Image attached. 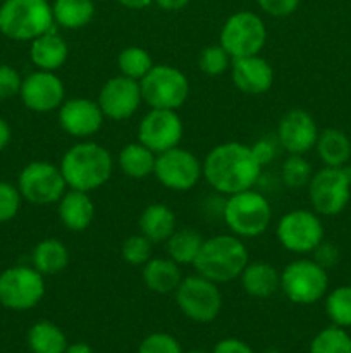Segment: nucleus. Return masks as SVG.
<instances>
[{"label": "nucleus", "mask_w": 351, "mask_h": 353, "mask_svg": "<svg viewBox=\"0 0 351 353\" xmlns=\"http://www.w3.org/2000/svg\"><path fill=\"white\" fill-rule=\"evenodd\" d=\"M57 121L61 130L76 140H92L103 126L102 109L98 102L86 97L65 99L57 110Z\"/></svg>", "instance_id": "19"}, {"label": "nucleus", "mask_w": 351, "mask_h": 353, "mask_svg": "<svg viewBox=\"0 0 351 353\" xmlns=\"http://www.w3.org/2000/svg\"><path fill=\"white\" fill-rule=\"evenodd\" d=\"M12 140V130L3 117H0V152L6 150Z\"/></svg>", "instance_id": "46"}, {"label": "nucleus", "mask_w": 351, "mask_h": 353, "mask_svg": "<svg viewBox=\"0 0 351 353\" xmlns=\"http://www.w3.org/2000/svg\"><path fill=\"white\" fill-rule=\"evenodd\" d=\"M315 150L323 165L341 168L346 165L351 159V140L344 131L337 128H327L319 133Z\"/></svg>", "instance_id": "28"}, {"label": "nucleus", "mask_w": 351, "mask_h": 353, "mask_svg": "<svg viewBox=\"0 0 351 353\" xmlns=\"http://www.w3.org/2000/svg\"><path fill=\"white\" fill-rule=\"evenodd\" d=\"M119 6L126 7V9L131 10H141V9H147L153 3V0H116Z\"/></svg>", "instance_id": "47"}, {"label": "nucleus", "mask_w": 351, "mask_h": 353, "mask_svg": "<svg viewBox=\"0 0 351 353\" xmlns=\"http://www.w3.org/2000/svg\"><path fill=\"white\" fill-rule=\"evenodd\" d=\"M310 255H312L313 261L319 265H322L323 269L334 268V265H337V262L341 261V250L337 248V245L327 240H323Z\"/></svg>", "instance_id": "43"}, {"label": "nucleus", "mask_w": 351, "mask_h": 353, "mask_svg": "<svg viewBox=\"0 0 351 353\" xmlns=\"http://www.w3.org/2000/svg\"><path fill=\"white\" fill-rule=\"evenodd\" d=\"M23 76L10 64H0V100L19 97Z\"/></svg>", "instance_id": "40"}, {"label": "nucleus", "mask_w": 351, "mask_h": 353, "mask_svg": "<svg viewBox=\"0 0 351 353\" xmlns=\"http://www.w3.org/2000/svg\"><path fill=\"white\" fill-rule=\"evenodd\" d=\"M191 0H153L155 6L158 9L165 10V12H176V10H181L184 9Z\"/></svg>", "instance_id": "45"}, {"label": "nucleus", "mask_w": 351, "mask_h": 353, "mask_svg": "<svg viewBox=\"0 0 351 353\" xmlns=\"http://www.w3.org/2000/svg\"><path fill=\"white\" fill-rule=\"evenodd\" d=\"M229 71L234 86L244 95H265L274 85V69L260 54L233 59Z\"/></svg>", "instance_id": "20"}, {"label": "nucleus", "mask_w": 351, "mask_h": 353, "mask_svg": "<svg viewBox=\"0 0 351 353\" xmlns=\"http://www.w3.org/2000/svg\"><path fill=\"white\" fill-rule=\"evenodd\" d=\"M262 171L264 168L255 159L250 145L241 141L215 145L203 159V179L213 192L224 196L255 188Z\"/></svg>", "instance_id": "1"}, {"label": "nucleus", "mask_w": 351, "mask_h": 353, "mask_svg": "<svg viewBox=\"0 0 351 353\" xmlns=\"http://www.w3.org/2000/svg\"><path fill=\"white\" fill-rule=\"evenodd\" d=\"M69 59V45L65 38L52 28L30 41V61L34 69L57 72Z\"/></svg>", "instance_id": "22"}, {"label": "nucleus", "mask_w": 351, "mask_h": 353, "mask_svg": "<svg viewBox=\"0 0 351 353\" xmlns=\"http://www.w3.org/2000/svg\"><path fill=\"white\" fill-rule=\"evenodd\" d=\"M260 353H282L281 350H277V348H265V350H262Z\"/></svg>", "instance_id": "49"}, {"label": "nucleus", "mask_w": 351, "mask_h": 353, "mask_svg": "<svg viewBox=\"0 0 351 353\" xmlns=\"http://www.w3.org/2000/svg\"><path fill=\"white\" fill-rule=\"evenodd\" d=\"M28 348L31 353H65L67 336L52 321H38L30 327L26 334Z\"/></svg>", "instance_id": "31"}, {"label": "nucleus", "mask_w": 351, "mask_h": 353, "mask_svg": "<svg viewBox=\"0 0 351 353\" xmlns=\"http://www.w3.org/2000/svg\"><path fill=\"white\" fill-rule=\"evenodd\" d=\"M306 192L310 205L320 217L337 216L346 209L351 200V165H323L313 172Z\"/></svg>", "instance_id": "6"}, {"label": "nucleus", "mask_w": 351, "mask_h": 353, "mask_svg": "<svg viewBox=\"0 0 351 353\" xmlns=\"http://www.w3.org/2000/svg\"><path fill=\"white\" fill-rule=\"evenodd\" d=\"M140 86L143 103L150 109L179 110L188 102L191 92L188 76L171 64H155Z\"/></svg>", "instance_id": "8"}, {"label": "nucleus", "mask_w": 351, "mask_h": 353, "mask_svg": "<svg viewBox=\"0 0 351 353\" xmlns=\"http://www.w3.org/2000/svg\"><path fill=\"white\" fill-rule=\"evenodd\" d=\"M120 257L127 265L143 268L153 257V243L141 233L131 234L120 245Z\"/></svg>", "instance_id": "36"}, {"label": "nucleus", "mask_w": 351, "mask_h": 353, "mask_svg": "<svg viewBox=\"0 0 351 353\" xmlns=\"http://www.w3.org/2000/svg\"><path fill=\"white\" fill-rule=\"evenodd\" d=\"M45 276L33 265H12L0 272V305L14 312L31 310L43 300Z\"/></svg>", "instance_id": "12"}, {"label": "nucleus", "mask_w": 351, "mask_h": 353, "mask_svg": "<svg viewBox=\"0 0 351 353\" xmlns=\"http://www.w3.org/2000/svg\"><path fill=\"white\" fill-rule=\"evenodd\" d=\"M71 254L65 243L58 238L40 240L31 250V265L45 278L57 276L67 269Z\"/></svg>", "instance_id": "26"}, {"label": "nucleus", "mask_w": 351, "mask_h": 353, "mask_svg": "<svg viewBox=\"0 0 351 353\" xmlns=\"http://www.w3.org/2000/svg\"><path fill=\"white\" fill-rule=\"evenodd\" d=\"M281 292L296 305H313L329 292L327 269L313 259H295L281 271Z\"/></svg>", "instance_id": "7"}, {"label": "nucleus", "mask_w": 351, "mask_h": 353, "mask_svg": "<svg viewBox=\"0 0 351 353\" xmlns=\"http://www.w3.org/2000/svg\"><path fill=\"white\" fill-rule=\"evenodd\" d=\"M155 161L157 154L145 147L141 141H131L126 143L117 154L116 164L119 165L120 172L131 179H145L148 176H153Z\"/></svg>", "instance_id": "27"}, {"label": "nucleus", "mask_w": 351, "mask_h": 353, "mask_svg": "<svg viewBox=\"0 0 351 353\" xmlns=\"http://www.w3.org/2000/svg\"><path fill=\"white\" fill-rule=\"evenodd\" d=\"M250 147H251V152H253L255 159L260 162L262 168H267L270 162H274L275 157H277L279 150H281L275 134H265V137H260L257 141H253Z\"/></svg>", "instance_id": "41"}, {"label": "nucleus", "mask_w": 351, "mask_h": 353, "mask_svg": "<svg viewBox=\"0 0 351 353\" xmlns=\"http://www.w3.org/2000/svg\"><path fill=\"white\" fill-rule=\"evenodd\" d=\"M210 353H255L253 348L243 340L237 338H224V340L217 341L215 347L212 348Z\"/></svg>", "instance_id": "44"}, {"label": "nucleus", "mask_w": 351, "mask_h": 353, "mask_svg": "<svg viewBox=\"0 0 351 353\" xmlns=\"http://www.w3.org/2000/svg\"><path fill=\"white\" fill-rule=\"evenodd\" d=\"M203 240L205 238L195 228H178L165 241L167 257L172 259L181 268L182 265H193V262L198 257Z\"/></svg>", "instance_id": "30"}, {"label": "nucleus", "mask_w": 351, "mask_h": 353, "mask_svg": "<svg viewBox=\"0 0 351 353\" xmlns=\"http://www.w3.org/2000/svg\"><path fill=\"white\" fill-rule=\"evenodd\" d=\"M265 14L272 17H288L298 10L301 0H255Z\"/></svg>", "instance_id": "42"}, {"label": "nucleus", "mask_w": 351, "mask_h": 353, "mask_svg": "<svg viewBox=\"0 0 351 353\" xmlns=\"http://www.w3.org/2000/svg\"><path fill=\"white\" fill-rule=\"evenodd\" d=\"M220 216L229 233L241 240H253L267 233L274 210L264 193L251 188L226 196Z\"/></svg>", "instance_id": "4"}, {"label": "nucleus", "mask_w": 351, "mask_h": 353, "mask_svg": "<svg viewBox=\"0 0 351 353\" xmlns=\"http://www.w3.org/2000/svg\"><path fill=\"white\" fill-rule=\"evenodd\" d=\"M153 176L164 188L186 193L203 179V161L179 145L157 155Z\"/></svg>", "instance_id": "14"}, {"label": "nucleus", "mask_w": 351, "mask_h": 353, "mask_svg": "<svg viewBox=\"0 0 351 353\" xmlns=\"http://www.w3.org/2000/svg\"><path fill=\"white\" fill-rule=\"evenodd\" d=\"M326 314L334 326L351 327V285L337 286L326 295Z\"/></svg>", "instance_id": "34"}, {"label": "nucleus", "mask_w": 351, "mask_h": 353, "mask_svg": "<svg viewBox=\"0 0 351 353\" xmlns=\"http://www.w3.org/2000/svg\"><path fill=\"white\" fill-rule=\"evenodd\" d=\"M58 221L71 233H83L88 230L95 219V203L92 193L69 190L57 202Z\"/></svg>", "instance_id": "21"}, {"label": "nucleus", "mask_w": 351, "mask_h": 353, "mask_svg": "<svg viewBox=\"0 0 351 353\" xmlns=\"http://www.w3.org/2000/svg\"><path fill=\"white\" fill-rule=\"evenodd\" d=\"M174 299L182 316L198 324L215 321L224 303L219 285L200 274L182 278L181 285L174 292Z\"/></svg>", "instance_id": "10"}, {"label": "nucleus", "mask_w": 351, "mask_h": 353, "mask_svg": "<svg viewBox=\"0 0 351 353\" xmlns=\"http://www.w3.org/2000/svg\"><path fill=\"white\" fill-rule=\"evenodd\" d=\"M275 238L289 254L310 255L326 240L322 217L313 209L289 210L279 217Z\"/></svg>", "instance_id": "9"}, {"label": "nucleus", "mask_w": 351, "mask_h": 353, "mask_svg": "<svg viewBox=\"0 0 351 353\" xmlns=\"http://www.w3.org/2000/svg\"><path fill=\"white\" fill-rule=\"evenodd\" d=\"M219 43L233 59L257 55L267 43V26L253 10H237L224 21Z\"/></svg>", "instance_id": "11"}, {"label": "nucleus", "mask_w": 351, "mask_h": 353, "mask_svg": "<svg viewBox=\"0 0 351 353\" xmlns=\"http://www.w3.org/2000/svg\"><path fill=\"white\" fill-rule=\"evenodd\" d=\"M182 134L184 124L178 110L150 109L138 124V141L157 155L179 147Z\"/></svg>", "instance_id": "15"}, {"label": "nucleus", "mask_w": 351, "mask_h": 353, "mask_svg": "<svg viewBox=\"0 0 351 353\" xmlns=\"http://www.w3.org/2000/svg\"><path fill=\"white\" fill-rule=\"evenodd\" d=\"M233 64V57L220 43L209 45L198 54V69L206 76H222Z\"/></svg>", "instance_id": "37"}, {"label": "nucleus", "mask_w": 351, "mask_h": 353, "mask_svg": "<svg viewBox=\"0 0 351 353\" xmlns=\"http://www.w3.org/2000/svg\"><path fill=\"white\" fill-rule=\"evenodd\" d=\"M308 353H351V334L330 324L312 338Z\"/></svg>", "instance_id": "33"}, {"label": "nucleus", "mask_w": 351, "mask_h": 353, "mask_svg": "<svg viewBox=\"0 0 351 353\" xmlns=\"http://www.w3.org/2000/svg\"><path fill=\"white\" fill-rule=\"evenodd\" d=\"M105 119L127 121L138 112L143 103L140 81L126 78L123 74L112 76L100 88L96 97Z\"/></svg>", "instance_id": "16"}, {"label": "nucleus", "mask_w": 351, "mask_h": 353, "mask_svg": "<svg viewBox=\"0 0 351 353\" xmlns=\"http://www.w3.org/2000/svg\"><path fill=\"white\" fill-rule=\"evenodd\" d=\"M136 353H184L181 343L169 333H151L143 338Z\"/></svg>", "instance_id": "39"}, {"label": "nucleus", "mask_w": 351, "mask_h": 353, "mask_svg": "<svg viewBox=\"0 0 351 353\" xmlns=\"http://www.w3.org/2000/svg\"><path fill=\"white\" fill-rule=\"evenodd\" d=\"M65 353H93L92 345L86 341H76V343H69Z\"/></svg>", "instance_id": "48"}, {"label": "nucleus", "mask_w": 351, "mask_h": 353, "mask_svg": "<svg viewBox=\"0 0 351 353\" xmlns=\"http://www.w3.org/2000/svg\"><path fill=\"white\" fill-rule=\"evenodd\" d=\"M58 168L69 190L93 193L112 178L116 161L98 141L79 140L64 152Z\"/></svg>", "instance_id": "2"}, {"label": "nucleus", "mask_w": 351, "mask_h": 353, "mask_svg": "<svg viewBox=\"0 0 351 353\" xmlns=\"http://www.w3.org/2000/svg\"><path fill=\"white\" fill-rule=\"evenodd\" d=\"M248 262L250 252L244 241L233 233H220L203 240L193 268L196 274L224 285L240 278Z\"/></svg>", "instance_id": "3"}, {"label": "nucleus", "mask_w": 351, "mask_h": 353, "mask_svg": "<svg viewBox=\"0 0 351 353\" xmlns=\"http://www.w3.org/2000/svg\"><path fill=\"white\" fill-rule=\"evenodd\" d=\"M138 228L151 243H165L167 238L178 230V217L169 205L153 202L141 210Z\"/></svg>", "instance_id": "25"}, {"label": "nucleus", "mask_w": 351, "mask_h": 353, "mask_svg": "<svg viewBox=\"0 0 351 353\" xmlns=\"http://www.w3.org/2000/svg\"><path fill=\"white\" fill-rule=\"evenodd\" d=\"M21 205H23V196L17 185L0 181V224L16 219Z\"/></svg>", "instance_id": "38"}, {"label": "nucleus", "mask_w": 351, "mask_h": 353, "mask_svg": "<svg viewBox=\"0 0 351 353\" xmlns=\"http://www.w3.org/2000/svg\"><path fill=\"white\" fill-rule=\"evenodd\" d=\"M319 133L320 130L312 114L295 107L286 110L281 116L275 130V138L281 150L288 155H306L315 148Z\"/></svg>", "instance_id": "18"}, {"label": "nucleus", "mask_w": 351, "mask_h": 353, "mask_svg": "<svg viewBox=\"0 0 351 353\" xmlns=\"http://www.w3.org/2000/svg\"><path fill=\"white\" fill-rule=\"evenodd\" d=\"M181 265L169 257H151L141 268V281L157 295H169L178 290L182 281Z\"/></svg>", "instance_id": "24"}, {"label": "nucleus", "mask_w": 351, "mask_h": 353, "mask_svg": "<svg viewBox=\"0 0 351 353\" xmlns=\"http://www.w3.org/2000/svg\"><path fill=\"white\" fill-rule=\"evenodd\" d=\"M313 168L305 155H288L281 165V179L286 188H306L313 176Z\"/></svg>", "instance_id": "35"}, {"label": "nucleus", "mask_w": 351, "mask_h": 353, "mask_svg": "<svg viewBox=\"0 0 351 353\" xmlns=\"http://www.w3.org/2000/svg\"><path fill=\"white\" fill-rule=\"evenodd\" d=\"M186 353H210V352L202 350V348H193V350H189V352H186Z\"/></svg>", "instance_id": "50"}, {"label": "nucleus", "mask_w": 351, "mask_h": 353, "mask_svg": "<svg viewBox=\"0 0 351 353\" xmlns=\"http://www.w3.org/2000/svg\"><path fill=\"white\" fill-rule=\"evenodd\" d=\"M55 28L48 0H3L0 3V33L12 41H33Z\"/></svg>", "instance_id": "5"}, {"label": "nucleus", "mask_w": 351, "mask_h": 353, "mask_svg": "<svg viewBox=\"0 0 351 353\" xmlns=\"http://www.w3.org/2000/svg\"><path fill=\"white\" fill-rule=\"evenodd\" d=\"M19 99L28 110L36 114H48L58 110L65 100L64 81L57 72L34 69L23 78Z\"/></svg>", "instance_id": "17"}, {"label": "nucleus", "mask_w": 351, "mask_h": 353, "mask_svg": "<svg viewBox=\"0 0 351 353\" xmlns=\"http://www.w3.org/2000/svg\"><path fill=\"white\" fill-rule=\"evenodd\" d=\"M55 26L76 31L86 28L95 17L93 0H54L52 3Z\"/></svg>", "instance_id": "29"}, {"label": "nucleus", "mask_w": 351, "mask_h": 353, "mask_svg": "<svg viewBox=\"0 0 351 353\" xmlns=\"http://www.w3.org/2000/svg\"><path fill=\"white\" fill-rule=\"evenodd\" d=\"M153 65L155 62L151 59L150 52L143 47H138V45L124 47L119 52V55H117V69H119V74L131 79H136V81H141Z\"/></svg>", "instance_id": "32"}, {"label": "nucleus", "mask_w": 351, "mask_h": 353, "mask_svg": "<svg viewBox=\"0 0 351 353\" xmlns=\"http://www.w3.org/2000/svg\"><path fill=\"white\" fill-rule=\"evenodd\" d=\"M21 196L31 205H54L67 192L61 168L48 161H31L17 176Z\"/></svg>", "instance_id": "13"}, {"label": "nucleus", "mask_w": 351, "mask_h": 353, "mask_svg": "<svg viewBox=\"0 0 351 353\" xmlns=\"http://www.w3.org/2000/svg\"><path fill=\"white\" fill-rule=\"evenodd\" d=\"M237 279L251 299L267 300L281 292V271L270 262L250 261Z\"/></svg>", "instance_id": "23"}]
</instances>
